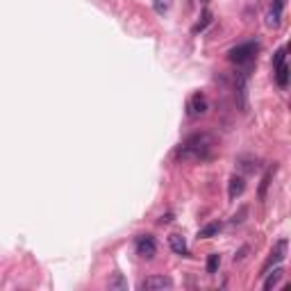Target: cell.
I'll return each mask as SVG.
<instances>
[{"label":"cell","mask_w":291,"mask_h":291,"mask_svg":"<svg viewBox=\"0 0 291 291\" xmlns=\"http://www.w3.org/2000/svg\"><path fill=\"white\" fill-rule=\"evenodd\" d=\"M271 176H273V171H269L264 176V180H261V189H259V198H264L266 196V187H269V182H271Z\"/></svg>","instance_id":"17"},{"label":"cell","mask_w":291,"mask_h":291,"mask_svg":"<svg viewBox=\"0 0 291 291\" xmlns=\"http://www.w3.org/2000/svg\"><path fill=\"white\" fill-rule=\"evenodd\" d=\"M210 18H212V14H210V12H205V14H202V21L198 23L196 27H193V32H196V35H198V32H200V30H205V27H207V23H210Z\"/></svg>","instance_id":"16"},{"label":"cell","mask_w":291,"mask_h":291,"mask_svg":"<svg viewBox=\"0 0 291 291\" xmlns=\"http://www.w3.org/2000/svg\"><path fill=\"white\" fill-rule=\"evenodd\" d=\"M287 5V0H271V12L266 16V23L271 27H278L280 25V18H282V9Z\"/></svg>","instance_id":"6"},{"label":"cell","mask_w":291,"mask_h":291,"mask_svg":"<svg viewBox=\"0 0 291 291\" xmlns=\"http://www.w3.org/2000/svg\"><path fill=\"white\" fill-rule=\"evenodd\" d=\"M137 255H141L143 259H153L155 253H157V244H155V239L150 235H141L137 237Z\"/></svg>","instance_id":"4"},{"label":"cell","mask_w":291,"mask_h":291,"mask_svg":"<svg viewBox=\"0 0 291 291\" xmlns=\"http://www.w3.org/2000/svg\"><path fill=\"white\" fill-rule=\"evenodd\" d=\"M218 230H221L218 223H210V225H205L200 232H198V239H212V237L218 235Z\"/></svg>","instance_id":"12"},{"label":"cell","mask_w":291,"mask_h":291,"mask_svg":"<svg viewBox=\"0 0 291 291\" xmlns=\"http://www.w3.org/2000/svg\"><path fill=\"white\" fill-rule=\"evenodd\" d=\"M171 287H173V280L166 278V275H150V278H146L139 284V289H171Z\"/></svg>","instance_id":"5"},{"label":"cell","mask_w":291,"mask_h":291,"mask_svg":"<svg viewBox=\"0 0 291 291\" xmlns=\"http://www.w3.org/2000/svg\"><path fill=\"white\" fill-rule=\"evenodd\" d=\"M282 273H284V271H282V266H275V269H273V273H271V271H266V280H264V289L266 291H271V289H273L275 287V284H278L280 282V278H282Z\"/></svg>","instance_id":"9"},{"label":"cell","mask_w":291,"mask_h":291,"mask_svg":"<svg viewBox=\"0 0 291 291\" xmlns=\"http://www.w3.org/2000/svg\"><path fill=\"white\" fill-rule=\"evenodd\" d=\"M244 189H246L244 178H241V176H235V178H232L230 184H227V196H230V200H235L237 196H241V193H244Z\"/></svg>","instance_id":"8"},{"label":"cell","mask_w":291,"mask_h":291,"mask_svg":"<svg viewBox=\"0 0 291 291\" xmlns=\"http://www.w3.org/2000/svg\"><path fill=\"white\" fill-rule=\"evenodd\" d=\"M168 5H171V0H155V12H157V14H166Z\"/></svg>","instance_id":"15"},{"label":"cell","mask_w":291,"mask_h":291,"mask_svg":"<svg viewBox=\"0 0 291 291\" xmlns=\"http://www.w3.org/2000/svg\"><path fill=\"white\" fill-rule=\"evenodd\" d=\"M284 253H287V239H280V241H278V246H275V250L271 253L269 261L264 264V273H266V271H269L273 264H280V261L284 259Z\"/></svg>","instance_id":"7"},{"label":"cell","mask_w":291,"mask_h":291,"mask_svg":"<svg viewBox=\"0 0 291 291\" xmlns=\"http://www.w3.org/2000/svg\"><path fill=\"white\" fill-rule=\"evenodd\" d=\"M257 52H259V43L246 41V43H239V46L232 48V50L227 52V60H230L232 64H250L257 57Z\"/></svg>","instance_id":"2"},{"label":"cell","mask_w":291,"mask_h":291,"mask_svg":"<svg viewBox=\"0 0 291 291\" xmlns=\"http://www.w3.org/2000/svg\"><path fill=\"white\" fill-rule=\"evenodd\" d=\"M212 146H214V139L210 134H193L182 143L178 155H180V159H205L210 157Z\"/></svg>","instance_id":"1"},{"label":"cell","mask_w":291,"mask_h":291,"mask_svg":"<svg viewBox=\"0 0 291 291\" xmlns=\"http://www.w3.org/2000/svg\"><path fill=\"white\" fill-rule=\"evenodd\" d=\"M168 244H171V248H173V253H176V255H189L187 241H184L180 235H171V237H168Z\"/></svg>","instance_id":"11"},{"label":"cell","mask_w":291,"mask_h":291,"mask_svg":"<svg viewBox=\"0 0 291 291\" xmlns=\"http://www.w3.org/2000/svg\"><path fill=\"white\" fill-rule=\"evenodd\" d=\"M273 69H275V82L284 89V86L289 84V66L284 64V62H280V64H275Z\"/></svg>","instance_id":"10"},{"label":"cell","mask_w":291,"mask_h":291,"mask_svg":"<svg viewBox=\"0 0 291 291\" xmlns=\"http://www.w3.org/2000/svg\"><path fill=\"white\" fill-rule=\"evenodd\" d=\"M207 109H210V105H207V98L202 94H193L191 98H189L187 103V114L191 116V119H198V116L207 114Z\"/></svg>","instance_id":"3"},{"label":"cell","mask_w":291,"mask_h":291,"mask_svg":"<svg viewBox=\"0 0 291 291\" xmlns=\"http://www.w3.org/2000/svg\"><path fill=\"white\" fill-rule=\"evenodd\" d=\"M109 289H128V282L123 280V275L116 273L114 280H109Z\"/></svg>","instance_id":"14"},{"label":"cell","mask_w":291,"mask_h":291,"mask_svg":"<svg viewBox=\"0 0 291 291\" xmlns=\"http://www.w3.org/2000/svg\"><path fill=\"white\" fill-rule=\"evenodd\" d=\"M218 266H221V257H218V253H212L210 257H207V273L214 275L218 271Z\"/></svg>","instance_id":"13"}]
</instances>
